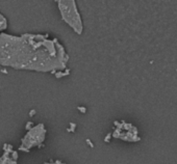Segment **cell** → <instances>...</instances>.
<instances>
[{
	"instance_id": "1",
	"label": "cell",
	"mask_w": 177,
	"mask_h": 164,
	"mask_svg": "<svg viewBox=\"0 0 177 164\" xmlns=\"http://www.w3.org/2000/svg\"><path fill=\"white\" fill-rule=\"evenodd\" d=\"M69 56L56 37L48 34H0V65L35 72L62 71Z\"/></svg>"
},
{
	"instance_id": "2",
	"label": "cell",
	"mask_w": 177,
	"mask_h": 164,
	"mask_svg": "<svg viewBox=\"0 0 177 164\" xmlns=\"http://www.w3.org/2000/svg\"><path fill=\"white\" fill-rule=\"evenodd\" d=\"M57 4L63 20L70 27H72L77 34H81L82 22L77 9L76 2L74 0H61L57 1Z\"/></svg>"
},
{
	"instance_id": "3",
	"label": "cell",
	"mask_w": 177,
	"mask_h": 164,
	"mask_svg": "<svg viewBox=\"0 0 177 164\" xmlns=\"http://www.w3.org/2000/svg\"><path fill=\"white\" fill-rule=\"evenodd\" d=\"M45 135H46V130H45L43 124L34 126L30 130H28L26 135L22 138V146L20 150L28 152V150L34 147H41L42 142L45 139Z\"/></svg>"
},
{
	"instance_id": "4",
	"label": "cell",
	"mask_w": 177,
	"mask_h": 164,
	"mask_svg": "<svg viewBox=\"0 0 177 164\" xmlns=\"http://www.w3.org/2000/svg\"><path fill=\"white\" fill-rule=\"evenodd\" d=\"M116 125L118 126V128L115 130L114 137L121 138L123 140H127V141H136V140H140V138L136 136V129L133 128L130 124H127L125 121L122 123H117L116 121Z\"/></svg>"
},
{
	"instance_id": "5",
	"label": "cell",
	"mask_w": 177,
	"mask_h": 164,
	"mask_svg": "<svg viewBox=\"0 0 177 164\" xmlns=\"http://www.w3.org/2000/svg\"><path fill=\"white\" fill-rule=\"evenodd\" d=\"M18 153L14 151L13 146L4 144L3 154L0 157V164H17Z\"/></svg>"
},
{
	"instance_id": "6",
	"label": "cell",
	"mask_w": 177,
	"mask_h": 164,
	"mask_svg": "<svg viewBox=\"0 0 177 164\" xmlns=\"http://www.w3.org/2000/svg\"><path fill=\"white\" fill-rule=\"evenodd\" d=\"M6 27H8V22H6V19L3 17V16L0 14V31L1 30H4L6 29Z\"/></svg>"
},
{
	"instance_id": "7",
	"label": "cell",
	"mask_w": 177,
	"mask_h": 164,
	"mask_svg": "<svg viewBox=\"0 0 177 164\" xmlns=\"http://www.w3.org/2000/svg\"><path fill=\"white\" fill-rule=\"evenodd\" d=\"M69 74H70V70L68 69V70H66L65 71V73H63V72H58V73H56L55 77L56 78H62V77H65V76H67V75H69Z\"/></svg>"
},
{
	"instance_id": "8",
	"label": "cell",
	"mask_w": 177,
	"mask_h": 164,
	"mask_svg": "<svg viewBox=\"0 0 177 164\" xmlns=\"http://www.w3.org/2000/svg\"><path fill=\"white\" fill-rule=\"evenodd\" d=\"M32 126H34V124L32 123V121H29V123L27 124L26 126H25V129H26V130H30V129H31V127Z\"/></svg>"
},
{
	"instance_id": "9",
	"label": "cell",
	"mask_w": 177,
	"mask_h": 164,
	"mask_svg": "<svg viewBox=\"0 0 177 164\" xmlns=\"http://www.w3.org/2000/svg\"><path fill=\"white\" fill-rule=\"evenodd\" d=\"M70 126H71V129H68V131H70V132H74L75 128H76V125L73 123H70Z\"/></svg>"
},
{
	"instance_id": "10",
	"label": "cell",
	"mask_w": 177,
	"mask_h": 164,
	"mask_svg": "<svg viewBox=\"0 0 177 164\" xmlns=\"http://www.w3.org/2000/svg\"><path fill=\"white\" fill-rule=\"evenodd\" d=\"M77 109H78L79 111L81 112V113H84V112L87 111V109L84 108V107H80V106H78V107H77Z\"/></svg>"
},
{
	"instance_id": "11",
	"label": "cell",
	"mask_w": 177,
	"mask_h": 164,
	"mask_svg": "<svg viewBox=\"0 0 177 164\" xmlns=\"http://www.w3.org/2000/svg\"><path fill=\"white\" fill-rule=\"evenodd\" d=\"M34 114H35V110L32 109L31 111H30V113H29V116H34Z\"/></svg>"
},
{
	"instance_id": "12",
	"label": "cell",
	"mask_w": 177,
	"mask_h": 164,
	"mask_svg": "<svg viewBox=\"0 0 177 164\" xmlns=\"http://www.w3.org/2000/svg\"><path fill=\"white\" fill-rule=\"evenodd\" d=\"M45 164H65V163H62V162H60V161H55L54 163H45Z\"/></svg>"
},
{
	"instance_id": "13",
	"label": "cell",
	"mask_w": 177,
	"mask_h": 164,
	"mask_svg": "<svg viewBox=\"0 0 177 164\" xmlns=\"http://www.w3.org/2000/svg\"><path fill=\"white\" fill-rule=\"evenodd\" d=\"M87 142H88V144H90V147H94V144H92L91 141H90V139H87Z\"/></svg>"
}]
</instances>
